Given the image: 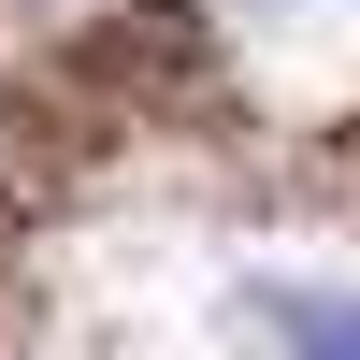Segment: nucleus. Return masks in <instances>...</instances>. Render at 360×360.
<instances>
[{
    "mask_svg": "<svg viewBox=\"0 0 360 360\" xmlns=\"http://www.w3.org/2000/svg\"><path fill=\"white\" fill-rule=\"evenodd\" d=\"M245 346L259 360H360V303L346 288H317V274H245Z\"/></svg>",
    "mask_w": 360,
    "mask_h": 360,
    "instance_id": "obj_1",
    "label": "nucleus"
}]
</instances>
